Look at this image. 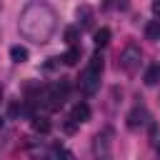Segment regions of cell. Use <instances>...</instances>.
Here are the masks:
<instances>
[{"mask_svg": "<svg viewBox=\"0 0 160 160\" xmlns=\"http://www.w3.org/2000/svg\"><path fill=\"white\" fill-rule=\"evenodd\" d=\"M18 28H20V35L25 40H32V42L42 45L55 32V12L45 2H32L22 10Z\"/></svg>", "mask_w": 160, "mask_h": 160, "instance_id": "obj_1", "label": "cell"}, {"mask_svg": "<svg viewBox=\"0 0 160 160\" xmlns=\"http://www.w3.org/2000/svg\"><path fill=\"white\" fill-rule=\"evenodd\" d=\"M112 2H115V0H102V8H110Z\"/></svg>", "mask_w": 160, "mask_h": 160, "instance_id": "obj_16", "label": "cell"}, {"mask_svg": "<svg viewBox=\"0 0 160 160\" xmlns=\"http://www.w3.org/2000/svg\"><path fill=\"white\" fill-rule=\"evenodd\" d=\"M80 55H82V52H80V48H78V45H70V48L62 52V58H60V60H62L68 68H72V65H78V62H80Z\"/></svg>", "mask_w": 160, "mask_h": 160, "instance_id": "obj_5", "label": "cell"}, {"mask_svg": "<svg viewBox=\"0 0 160 160\" xmlns=\"http://www.w3.org/2000/svg\"><path fill=\"white\" fill-rule=\"evenodd\" d=\"M142 118H148V115H145V110L135 108V110H132V112L128 115V125H130V128H138V125H142V122H145Z\"/></svg>", "mask_w": 160, "mask_h": 160, "instance_id": "obj_9", "label": "cell"}, {"mask_svg": "<svg viewBox=\"0 0 160 160\" xmlns=\"http://www.w3.org/2000/svg\"><path fill=\"white\" fill-rule=\"evenodd\" d=\"M0 125H2V120H0Z\"/></svg>", "mask_w": 160, "mask_h": 160, "instance_id": "obj_18", "label": "cell"}, {"mask_svg": "<svg viewBox=\"0 0 160 160\" xmlns=\"http://www.w3.org/2000/svg\"><path fill=\"white\" fill-rule=\"evenodd\" d=\"M78 125H80V122H78V120H72V118H68V120H65V122H62V130H65V132H68V135H72V132H75V130H78Z\"/></svg>", "mask_w": 160, "mask_h": 160, "instance_id": "obj_14", "label": "cell"}, {"mask_svg": "<svg viewBox=\"0 0 160 160\" xmlns=\"http://www.w3.org/2000/svg\"><path fill=\"white\" fill-rule=\"evenodd\" d=\"M0 100H2V88H0Z\"/></svg>", "mask_w": 160, "mask_h": 160, "instance_id": "obj_17", "label": "cell"}, {"mask_svg": "<svg viewBox=\"0 0 160 160\" xmlns=\"http://www.w3.org/2000/svg\"><path fill=\"white\" fill-rule=\"evenodd\" d=\"M152 12L160 18V0H152Z\"/></svg>", "mask_w": 160, "mask_h": 160, "instance_id": "obj_15", "label": "cell"}, {"mask_svg": "<svg viewBox=\"0 0 160 160\" xmlns=\"http://www.w3.org/2000/svg\"><path fill=\"white\" fill-rule=\"evenodd\" d=\"M28 55H30V52H28V48H22V45H12V48H10V60H12V62H25Z\"/></svg>", "mask_w": 160, "mask_h": 160, "instance_id": "obj_7", "label": "cell"}, {"mask_svg": "<svg viewBox=\"0 0 160 160\" xmlns=\"http://www.w3.org/2000/svg\"><path fill=\"white\" fill-rule=\"evenodd\" d=\"M70 118L78 120V122H88L90 120V105L88 102H75L72 110H70Z\"/></svg>", "mask_w": 160, "mask_h": 160, "instance_id": "obj_4", "label": "cell"}, {"mask_svg": "<svg viewBox=\"0 0 160 160\" xmlns=\"http://www.w3.org/2000/svg\"><path fill=\"white\" fill-rule=\"evenodd\" d=\"M50 128H52V125H50L48 118H40V115L32 118V130H35V132H50Z\"/></svg>", "mask_w": 160, "mask_h": 160, "instance_id": "obj_10", "label": "cell"}, {"mask_svg": "<svg viewBox=\"0 0 160 160\" xmlns=\"http://www.w3.org/2000/svg\"><path fill=\"white\" fill-rule=\"evenodd\" d=\"M78 38H80L78 28H65V42H68V45H75V42H78Z\"/></svg>", "mask_w": 160, "mask_h": 160, "instance_id": "obj_13", "label": "cell"}, {"mask_svg": "<svg viewBox=\"0 0 160 160\" xmlns=\"http://www.w3.org/2000/svg\"><path fill=\"white\" fill-rule=\"evenodd\" d=\"M78 20H80V25L85 30H90L92 28V8L90 5H80L78 8Z\"/></svg>", "mask_w": 160, "mask_h": 160, "instance_id": "obj_6", "label": "cell"}, {"mask_svg": "<svg viewBox=\"0 0 160 160\" xmlns=\"http://www.w3.org/2000/svg\"><path fill=\"white\" fill-rule=\"evenodd\" d=\"M145 35L148 40H160V20H150L145 28Z\"/></svg>", "mask_w": 160, "mask_h": 160, "instance_id": "obj_12", "label": "cell"}, {"mask_svg": "<svg viewBox=\"0 0 160 160\" xmlns=\"http://www.w3.org/2000/svg\"><path fill=\"white\" fill-rule=\"evenodd\" d=\"M145 82L148 85H158L160 82V65H150L145 70Z\"/></svg>", "mask_w": 160, "mask_h": 160, "instance_id": "obj_8", "label": "cell"}, {"mask_svg": "<svg viewBox=\"0 0 160 160\" xmlns=\"http://www.w3.org/2000/svg\"><path fill=\"white\" fill-rule=\"evenodd\" d=\"M102 68H105V62H102V55H100V52H95V55L90 58L88 68H85V70H82V75H80V90H82L85 95H92V92L98 90Z\"/></svg>", "mask_w": 160, "mask_h": 160, "instance_id": "obj_2", "label": "cell"}, {"mask_svg": "<svg viewBox=\"0 0 160 160\" xmlns=\"http://www.w3.org/2000/svg\"><path fill=\"white\" fill-rule=\"evenodd\" d=\"M120 68L125 70V72H135L138 70V65H140V48H135V45H128L122 52H120Z\"/></svg>", "mask_w": 160, "mask_h": 160, "instance_id": "obj_3", "label": "cell"}, {"mask_svg": "<svg viewBox=\"0 0 160 160\" xmlns=\"http://www.w3.org/2000/svg\"><path fill=\"white\" fill-rule=\"evenodd\" d=\"M110 35H112L110 28H100V30L95 32V45H98V48H105V45L110 42Z\"/></svg>", "mask_w": 160, "mask_h": 160, "instance_id": "obj_11", "label": "cell"}]
</instances>
